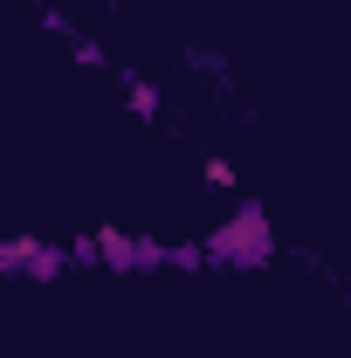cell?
Listing matches in <instances>:
<instances>
[{
    "mask_svg": "<svg viewBox=\"0 0 351 358\" xmlns=\"http://www.w3.org/2000/svg\"><path fill=\"white\" fill-rule=\"evenodd\" d=\"M207 186H220V193H227V186H234V166H227V159H207Z\"/></svg>",
    "mask_w": 351,
    "mask_h": 358,
    "instance_id": "obj_5",
    "label": "cell"
},
{
    "mask_svg": "<svg viewBox=\"0 0 351 358\" xmlns=\"http://www.w3.org/2000/svg\"><path fill=\"white\" fill-rule=\"evenodd\" d=\"M131 110L152 117V110H159V83H131Z\"/></svg>",
    "mask_w": 351,
    "mask_h": 358,
    "instance_id": "obj_4",
    "label": "cell"
},
{
    "mask_svg": "<svg viewBox=\"0 0 351 358\" xmlns=\"http://www.w3.org/2000/svg\"><path fill=\"white\" fill-rule=\"evenodd\" d=\"M103 262H117V268H138V241L124 234V227H96V241H89Z\"/></svg>",
    "mask_w": 351,
    "mask_h": 358,
    "instance_id": "obj_2",
    "label": "cell"
},
{
    "mask_svg": "<svg viewBox=\"0 0 351 358\" xmlns=\"http://www.w3.org/2000/svg\"><path fill=\"white\" fill-rule=\"evenodd\" d=\"M7 268H14V241L0 234V275H7Z\"/></svg>",
    "mask_w": 351,
    "mask_h": 358,
    "instance_id": "obj_7",
    "label": "cell"
},
{
    "mask_svg": "<svg viewBox=\"0 0 351 358\" xmlns=\"http://www.w3.org/2000/svg\"><path fill=\"white\" fill-rule=\"evenodd\" d=\"M76 62H83V69H103V48H96V42H83V35H76Z\"/></svg>",
    "mask_w": 351,
    "mask_h": 358,
    "instance_id": "obj_6",
    "label": "cell"
},
{
    "mask_svg": "<svg viewBox=\"0 0 351 358\" xmlns=\"http://www.w3.org/2000/svg\"><path fill=\"white\" fill-rule=\"evenodd\" d=\"M14 268H28V275H55L62 255H55V248H35V241H14Z\"/></svg>",
    "mask_w": 351,
    "mask_h": 358,
    "instance_id": "obj_3",
    "label": "cell"
},
{
    "mask_svg": "<svg viewBox=\"0 0 351 358\" xmlns=\"http://www.w3.org/2000/svg\"><path fill=\"white\" fill-rule=\"evenodd\" d=\"M268 214L262 207H248V214H234V221L207 234V262H268Z\"/></svg>",
    "mask_w": 351,
    "mask_h": 358,
    "instance_id": "obj_1",
    "label": "cell"
}]
</instances>
